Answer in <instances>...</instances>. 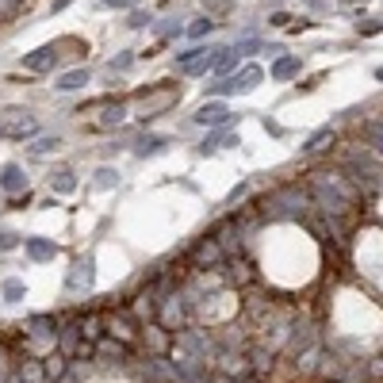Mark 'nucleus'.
<instances>
[{
	"mask_svg": "<svg viewBox=\"0 0 383 383\" xmlns=\"http://www.w3.org/2000/svg\"><path fill=\"white\" fill-rule=\"evenodd\" d=\"M69 288L73 291H77V288H92V257H85V260H77V265H73Z\"/></svg>",
	"mask_w": 383,
	"mask_h": 383,
	"instance_id": "obj_5",
	"label": "nucleus"
},
{
	"mask_svg": "<svg viewBox=\"0 0 383 383\" xmlns=\"http://www.w3.org/2000/svg\"><path fill=\"white\" fill-rule=\"evenodd\" d=\"M88 85V69H73V73H62L58 77V92H77V88H85Z\"/></svg>",
	"mask_w": 383,
	"mask_h": 383,
	"instance_id": "obj_7",
	"label": "nucleus"
},
{
	"mask_svg": "<svg viewBox=\"0 0 383 383\" xmlns=\"http://www.w3.org/2000/svg\"><path fill=\"white\" fill-rule=\"evenodd\" d=\"M260 77H265V73H260V65H246V69L234 77V81H238V92H249V88H257Z\"/></svg>",
	"mask_w": 383,
	"mask_h": 383,
	"instance_id": "obj_10",
	"label": "nucleus"
},
{
	"mask_svg": "<svg viewBox=\"0 0 383 383\" xmlns=\"http://www.w3.org/2000/svg\"><path fill=\"white\" fill-rule=\"evenodd\" d=\"M0 291H4V299H8V303H20V299L27 295L23 280H15V276H12V280H4V284H0Z\"/></svg>",
	"mask_w": 383,
	"mask_h": 383,
	"instance_id": "obj_11",
	"label": "nucleus"
},
{
	"mask_svg": "<svg viewBox=\"0 0 383 383\" xmlns=\"http://www.w3.org/2000/svg\"><path fill=\"white\" fill-rule=\"evenodd\" d=\"M211 27H215V23H211V15H200V20H195L192 27H188V35H192V39H203Z\"/></svg>",
	"mask_w": 383,
	"mask_h": 383,
	"instance_id": "obj_16",
	"label": "nucleus"
},
{
	"mask_svg": "<svg viewBox=\"0 0 383 383\" xmlns=\"http://www.w3.org/2000/svg\"><path fill=\"white\" fill-rule=\"evenodd\" d=\"M376 77H379V81H383V65H379V69H376Z\"/></svg>",
	"mask_w": 383,
	"mask_h": 383,
	"instance_id": "obj_29",
	"label": "nucleus"
},
{
	"mask_svg": "<svg viewBox=\"0 0 383 383\" xmlns=\"http://www.w3.org/2000/svg\"><path fill=\"white\" fill-rule=\"evenodd\" d=\"M15 242H20V238H15V234H0V249H12Z\"/></svg>",
	"mask_w": 383,
	"mask_h": 383,
	"instance_id": "obj_27",
	"label": "nucleus"
},
{
	"mask_svg": "<svg viewBox=\"0 0 383 383\" xmlns=\"http://www.w3.org/2000/svg\"><path fill=\"white\" fill-rule=\"evenodd\" d=\"M368 138H372V146L383 153V123H372V127H368Z\"/></svg>",
	"mask_w": 383,
	"mask_h": 383,
	"instance_id": "obj_18",
	"label": "nucleus"
},
{
	"mask_svg": "<svg viewBox=\"0 0 383 383\" xmlns=\"http://www.w3.org/2000/svg\"><path fill=\"white\" fill-rule=\"evenodd\" d=\"M299 69H303V62H299V58H280L272 65V77L276 81H291V77H299Z\"/></svg>",
	"mask_w": 383,
	"mask_h": 383,
	"instance_id": "obj_9",
	"label": "nucleus"
},
{
	"mask_svg": "<svg viewBox=\"0 0 383 383\" xmlns=\"http://www.w3.org/2000/svg\"><path fill=\"white\" fill-rule=\"evenodd\" d=\"M356 31H361V35H379V31H383V23L368 20V23H356Z\"/></svg>",
	"mask_w": 383,
	"mask_h": 383,
	"instance_id": "obj_19",
	"label": "nucleus"
},
{
	"mask_svg": "<svg viewBox=\"0 0 383 383\" xmlns=\"http://www.w3.org/2000/svg\"><path fill=\"white\" fill-rule=\"evenodd\" d=\"M65 4H69V0H54V12H62Z\"/></svg>",
	"mask_w": 383,
	"mask_h": 383,
	"instance_id": "obj_28",
	"label": "nucleus"
},
{
	"mask_svg": "<svg viewBox=\"0 0 383 383\" xmlns=\"http://www.w3.org/2000/svg\"><path fill=\"white\" fill-rule=\"evenodd\" d=\"M215 150H218V134H207L200 142V153H215Z\"/></svg>",
	"mask_w": 383,
	"mask_h": 383,
	"instance_id": "obj_21",
	"label": "nucleus"
},
{
	"mask_svg": "<svg viewBox=\"0 0 383 383\" xmlns=\"http://www.w3.org/2000/svg\"><path fill=\"white\" fill-rule=\"evenodd\" d=\"M326 138H330V127H322V130H314V134H311V138H307V146H303V150H319V146L326 142Z\"/></svg>",
	"mask_w": 383,
	"mask_h": 383,
	"instance_id": "obj_17",
	"label": "nucleus"
},
{
	"mask_svg": "<svg viewBox=\"0 0 383 383\" xmlns=\"http://www.w3.org/2000/svg\"><path fill=\"white\" fill-rule=\"evenodd\" d=\"M207 92H211V96H230V92H238V81L226 77V81H218V85H211Z\"/></svg>",
	"mask_w": 383,
	"mask_h": 383,
	"instance_id": "obj_15",
	"label": "nucleus"
},
{
	"mask_svg": "<svg viewBox=\"0 0 383 383\" xmlns=\"http://www.w3.org/2000/svg\"><path fill=\"white\" fill-rule=\"evenodd\" d=\"M146 23H150V15H142V12L130 15V27H146Z\"/></svg>",
	"mask_w": 383,
	"mask_h": 383,
	"instance_id": "obj_26",
	"label": "nucleus"
},
{
	"mask_svg": "<svg viewBox=\"0 0 383 383\" xmlns=\"http://www.w3.org/2000/svg\"><path fill=\"white\" fill-rule=\"evenodd\" d=\"M50 188H58V192H73V188H77V181H73L69 169H58V173H50Z\"/></svg>",
	"mask_w": 383,
	"mask_h": 383,
	"instance_id": "obj_13",
	"label": "nucleus"
},
{
	"mask_svg": "<svg viewBox=\"0 0 383 383\" xmlns=\"http://www.w3.org/2000/svg\"><path fill=\"white\" fill-rule=\"evenodd\" d=\"M253 50H257V43H253V39H242V43L234 46V54H253Z\"/></svg>",
	"mask_w": 383,
	"mask_h": 383,
	"instance_id": "obj_24",
	"label": "nucleus"
},
{
	"mask_svg": "<svg viewBox=\"0 0 383 383\" xmlns=\"http://www.w3.org/2000/svg\"><path fill=\"white\" fill-rule=\"evenodd\" d=\"M116 184H119L116 169H100V173H96V188H116Z\"/></svg>",
	"mask_w": 383,
	"mask_h": 383,
	"instance_id": "obj_14",
	"label": "nucleus"
},
{
	"mask_svg": "<svg viewBox=\"0 0 383 383\" xmlns=\"http://www.w3.org/2000/svg\"><path fill=\"white\" fill-rule=\"evenodd\" d=\"M62 46H65V43H50V46H39V50L23 54V65H27L31 73H43V69H50V65L62 58V54H58Z\"/></svg>",
	"mask_w": 383,
	"mask_h": 383,
	"instance_id": "obj_2",
	"label": "nucleus"
},
{
	"mask_svg": "<svg viewBox=\"0 0 383 383\" xmlns=\"http://www.w3.org/2000/svg\"><path fill=\"white\" fill-rule=\"evenodd\" d=\"M0 192H8V195L27 192V173H23L20 165H4V173H0Z\"/></svg>",
	"mask_w": 383,
	"mask_h": 383,
	"instance_id": "obj_4",
	"label": "nucleus"
},
{
	"mask_svg": "<svg viewBox=\"0 0 383 383\" xmlns=\"http://www.w3.org/2000/svg\"><path fill=\"white\" fill-rule=\"evenodd\" d=\"M161 150H165V138H161V134H142V138H138V146H134L138 158H153V153H161Z\"/></svg>",
	"mask_w": 383,
	"mask_h": 383,
	"instance_id": "obj_8",
	"label": "nucleus"
},
{
	"mask_svg": "<svg viewBox=\"0 0 383 383\" xmlns=\"http://www.w3.org/2000/svg\"><path fill=\"white\" fill-rule=\"evenodd\" d=\"M230 108H226V104L223 100H211V104H203V108L200 111H195V123H203V127H226V123H230Z\"/></svg>",
	"mask_w": 383,
	"mask_h": 383,
	"instance_id": "obj_3",
	"label": "nucleus"
},
{
	"mask_svg": "<svg viewBox=\"0 0 383 383\" xmlns=\"http://www.w3.org/2000/svg\"><path fill=\"white\" fill-rule=\"evenodd\" d=\"M123 116H127V108H123V104H116V108H111L108 116H104V123H119Z\"/></svg>",
	"mask_w": 383,
	"mask_h": 383,
	"instance_id": "obj_23",
	"label": "nucleus"
},
{
	"mask_svg": "<svg viewBox=\"0 0 383 383\" xmlns=\"http://www.w3.org/2000/svg\"><path fill=\"white\" fill-rule=\"evenodd\" d=\"M130 62H134V54H119V58L111 62V73H116V69H119V73H123V69H130Z\"/></svg>",
	"mask_w": 383,
	"mask_h": 383,
	"instance_id": "obj_20",
	"label": "nucleus"
},
{
	"mask_svg": "<svg viewBox=\"0 0 383 383\" xmlns=\"http://www.w3.org/2000/svg\"><path fill=\"white\" fill-rule=\"evenodd\" d=\"M234 62H238V54H234V50H215V58H211V73H226Z\"/></svg>",
	"mask_w": 383,
	"mask_h": 383,
	"instance_id": "obj_12",
	"label": "nucleus"
},
{
	"mask_svg": "<svg viewBox=\"0 0 383 383\" xmlns=\"http://www.w3.org/2000/svg\"><path fill=\"white\" fill-rule=\"evenodd\" d=\"M23 246H27V257L31 260H50L54 253H58V246H54V242H46V238H27Z\"/></svg>",
	"mask_w": 383,
	"mask_h": 383,
	"instance_id": "obj_6",
	"label": "nucleus"
},
{
	"mask_svg": "<svg viewBox=\"0 0 383 383\" xmlns=\"http://www.w3.org/2000/svg\"><path fill=\"white\" fill-rule=\"evenodd\" d=\"M100 4H108V8H134L138 0H100Z\"/></svg>",
	"mask_w": 383,
	"mask_h": 383,
	"instance_id": "obj_25",
	"label": "nucleus"
},
{
	"mask_svg": "<svg viewBox=\"0 0 383 383\" xmlns=\"http://www.w3.org/2000/svg\"><path fill=\"white\" fill-rule=\"evenodd\" d=\"M39 130V123H35V116L31 111H23V108H4L0 111V138H31Z\"/></svg>",
	"mask_w": 383,
	"mask_h": 383,
	"instance_id": "obj_1",
	"label": "nucleus"
},
{
	"mask_svg": "<svg viewBox=\"0 0 383 383\" xmlns=\"http://www.w3.org/2000/svg\"><path fill=\"white\" fill-rule=\"evenodd\" d=\"M54 146H58V138H39L31 150H35V153H46V150H54Z\"/></svg>",
	"mask_w": 383,
	"mask_h": 383,
	"instance_id": "obj_22",
	"label": "nucleus"
}]
</instances>
